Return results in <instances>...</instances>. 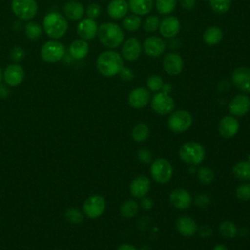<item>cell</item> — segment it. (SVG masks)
Masks as SVG:
<instances>
[{
    "label": "cell",
    "instance_id": "cell-1",
    "mask_svg": "<svg viewBox=\"0 0 250 250\" xmlns=\"http://www.w3.org/2000/svg\"><path fill=\"white\" fill-rule=\"evenodd\" d=\"M98 71L105 77L117 75L124 66L123 58L119 53L111 49L102 52L96 61Z\"/></svg>",
    "mask_w": 250,
    "mask_h": 250
},
{
    "label": "cell",
    "instance_id": "cell-2",
    "mask_svg": "<svg viewBox=\"0 0 250 250\" xmlns=\"http://www.w3.org/2000/svg\"><path fill=\"white\" fill-rule=\"evenodd\" d=\"M97 36L102 45L111 50L118 48L124 41L123 29L114 22L102 23L98 28Z\"/></svg>",
    "mask_w": 250,
    "mask_h": 250
},
{
    "label": "cell",
    "instance_id": "cell-3",
    "mask_svg": "<svg viewBox=\"0 0 250 250\" xmlns=\"http://www.w3.org/2000/svg\"><path fill=\"white\" fill-rule=\"evenodd\" d=\"M68 28L66 19L58 12L48 13L43 19V29L45 33L53 39L62 37Z\"/></svg>",
    "mask_w": 250,
    "mask_h": 250
},
{
    "label": "cell",
    "instance_id": "cell-4",
    "mask_svg": "<svg viewBox=\"0 0 250 250\" xmlns=\"http://www.w3.org/2000/svg\"><path fill=\"white\" fill-rule=\"evenodd\" d=\"M205 148L197 142H187L179 149V156L182 161L189 165H198L205 158Z\"/></svg>",
    "mask_w": 250,
    "mask_h": 250
},
{
    "label": "cell",
    "instance_id": "cell-5",
    "mask_svg": "<svg viewBox=\"0 0 250 250\" xmlns=\"http://www.w3.org/2000/svg\"><path fill=\"white\" fill-rule=\"evenodd\" d=\"M192 115L184 109L172 111L168 117V127L174 133H184L192 125Z\"/></svg>",
    "mask_w": 250,
    "mask_h": 250
},
{
    "label": "cell",
    "instance_id": "cell-6",
    "mask_svg": "<svg viewBox=\"0 0 250 250\" xmlns=\"http://www.w3.org/2000/svg\"><path fill=\"white\" fill-rule=\"evenodd\" d=\"M149 172L155 182L165 184L169 182L173 176V167L167 159L157 158L151 162Z\"/></svg>",
    "mask_w": 250,
    "mask_h": 250
},
{
    "label": "cell",
    "instance_id": "cell-7",
    "mask_svg": "<svg viewBox=\"0 0 250 250\" xmlns=\"http://www.w3.org/2000/svg\"><path fill=\"white\" fill-rule=\"evenodd\" d=\"M64 46L62 42L53 39V40H48L46 41L40 50V56L41 59L50 63L57 62L62 59L64 56Z\"/></svg>",
    "mask_w": 250,
    "mask_h": 250
},
{
    "label": "cell",
    "instance_id": "cell-8",
    "mask_svg": "<svg viewBox=\"0 0 250 250\" xmlns=\"http://www.w3.org/2000/svg\"><path fill=\"white\" fill-rule=\"evenodd\" d=\"M11 8L14 15L22 21L32 20L38 11L35 0H12Z\"/></svg>",
    "mask_w": 250,
    "mask_h": 250
},
{
    "label": "cell",
    "instance_id": "cell-9",
    "mask_svg": "<svg viewBox=\"0 0 250 250\" xmlns=\"http://www.w3.org/2000/svg\"><path fill=\"white\" fill-rule=\"evenodd\" d=\"M150 105L155 113L166 115L174 110L175 101L169 94L159 91L150 99Z\"/></svg>",
    "mask_w": 250,
    "mask_h": 250
},
{
    "label": "cell",
    "instance_id": "cell-10",
    "mask_svg": "<svg viewBox=\"0 0 250 250\" xmlns=\"http://www.w3.org/2000/svg\"><path fill=\"white\" fill-rule=\"evenodd\" d=\"M105 200L102 195L94 194L89 196L83 203L84 214L91 219L101 217L105 210Z\"/></svg>",
    "mask_w": 250,
    "mask_h": 250
},
{
    "label": "cell",
    "instance_id": "cell-11",
    "mask_svg": "<svg viewBox=\"0 0 250 250\" xmlns=\"http://www.w3.org/2000/svg\"><path fill=\"white\" fill-rule=\"evenodd\" d=\"M143 51V46L140 40L136 37H129L123 41L121 46V57L128 62L137 61Z\"/></svg>",
    "mask_w": 250,
    "mask_h": 250
},
{
    "label": "cell",
    "instance_id": "cell-12",
    "mask_svg": "<svg viewBox=\"0 0 250 250\" xmlns=\"http://www.w3.org/2000/svg\"><path fill=\"white\" fill-rule=\"evenodd\" d=\"M231 82L236 89L244 94H250V68L238 66L231 73Z\"/></svg>",
    "mask_w": 250,
    "mask_h": 250
},
{
    "label": "cell",
    "instance_id": "cell-13",
    "mask_svg": "<svg viewBox=\"0 0 250 250\" xmlns=\"http://www.w3.org/2000/svg\"><path fill=\"white\" fill-rule=\"evenodd\" d=\"M143 50L150 58H158L164 54L166 50L165 41L159 36H148L143 43Z\"/></svg>",
    "mask_w": 250,
    "mask_h": 250
},
{
    "label": "cell",
    "instance_id": "cell-14",
    "mask_svg": "<svg viewBox=\"0 0 250 250\" xmlns=\"http://www.w3.org/2000/svg\"><path fill=\"white\" fill-rule=\"evenodd\" d=\"M229 110L232 116L241 117L250 110V98L247 94H238L234 96L229 104Z\"/></svg>",
    "mask_w": 250,
    "mask_h": 250
},
{
    "label": "cell",
    "instance_id": "cell-15",
    "mask_svg": "<svg viewBox=\"0 0 250 250\" xmlns=\"http://www.w3.org/2000/svg\"><path fill=\"white\" fill-rule=\"evenodd\" d=\"M150 92L147 89L144 87H138L129 93L128 104L135 109H141L150 102Z\"/></svg>",
    "mask_w": 250,
    "mask_h": 250
},
{
    "label": "cell",
    "instance_id": "cell-16",
    "mask_svg": "<svg viewBox=\"0 0 250 250\" xmlns=\"http://www.w3.org/2000/svg\"><path fill=\"white\" fill-rule=\"evenodd\" d=\"M162 66L166 73L175 76L182 72L184 68V60L178 53H168L163 58Z\"/></svg>",
    "mask_w": 250,
    "mask_h": 250
},
{
    "label": "cell",
    "instance_id": "cell-17",
    "mask_svg": "<svg viewBox=\"0 0 250 250\" xmlns=\"http://www.w3.org/2000/svg\"><path fill=\"white\" fill-rule=\"evenodd\" d=\"M170 203L179 210H187L192 203V196L185 188L173 189L169 195Z\"/></svg>",
    "mask_w": 250,
    "mask_h": 250
},
{
    "label": "cell",
    "instance_id": "cell-18",
    "mask_svg": "<svg viewBox=\"0 0 250 250\" xmlns=\"http://www.w3.org/2000/svg\"><path fill=\"white\" fill-rule=\"evenodd\" d=\"M181 29V22L175 16H167L160 21L158 30L164 38H174Z\"/></svg>",
    "mask_w": 250,
    "mask_h": 250
},
{
    "label": "cell",
    "instance_id": "cell-19",
    "mask_svg": "<svg viewBox=\"0 0 250 250\" xmlns=\"http://www.w3.org/2000/svg\"><path fill=\"white\" fill-rule=\"evenodd\" d=\"M3 78L8 86H19L24 79V70L21 65L18 63H11L5 68Z\"/></svg>",
    "mask_w": 250,
    "mask_h": 250
},
{
    "label": "cell",
    "instance_id": "cell-20",
    "mask_svg": "<svg viewBox=\"0 0 250 250\" xmlns=\"http://www.w3.org/2000/svg\"><path fill=\"white\" fill-rule=\"evenodd\" d=\"M239 130V122L235 116L227 115L224 116L218 124V131L220 135L225 139H230L234 137Z\"/></svg>",
    "mask_w": 250,
    "mask_h": 250
},
{
    "label": "cell",
    "instance_id": "cell-21",
    "mask_svg": "<svg viewBox=\"0 0 250 250\" xmlns=\"http://www.w3.org/2000/svg\"><path fill=\"white\" fill-rule=\"evenodd\" d=\"M150 186H151L150 180L144 175H140L131 181L129 186V190L133 197L142 198L148 193L150 189Z\"/></svg>",
    "mask_w": 250,
    "mask_h": 250
},
{
    "label": "cell",
    "instance_id": "cell-22",
    "mask_svg": "<svg viewBox=\"0 0 250 250\" xmlns=\"http://www.w3.org/2000/svg\"><path fill=\"white\" fill-rule=\"evenodd\" d=\"M98 24L95 20L90 18L82 19L79 23L77 24V34L81 39H84L86 41L93 40L98 33Z\"/></svg>",
    "mask_w": 250,
    "mask_h": 250
},
{
    "label": "cell",
    "instance_id": "cell-23",
    "mask_svg": "<svg viewBox=\"0 0 250 250\" xmlns=\"http://www.w3.org/2000/svg\"><path fill=\"white\" fill-rule=\"evenodd\" d=\"M175 228L177 231L186 237L194 235L198 229L196 222L188 216H181L175 222Z\"/></svg>",
    "mask_w": 250,
    "mask_h": 250
},
{
    "label": "cell",
    "instance_id": "cell-24",
    "mask_svg": "<svg viewBox=\"0 0 250 250\" xmlns=\"http://www.w3.org/2000/svg\"><path fill=\"white\" fill-rule=\"evenodd\" d=\"M106 11L111 19L121 20L128 14V2L126 0H111L107 5Z\"/></svg>",
    "mask_w": 250,
    "mask_h": 250
},
{
    "label": "cell",
    "instance_id": "cell-25",
    "mask_svg": "<svg viewBox=\"0 0 250 250\" xmlns=\"http://www.w3.org/2000/svg\"><path fill=\"white\" fill-rule=\"evenodd\" d=\"M154 5V0H129V10L137 16L148 15Z\"/></svg>",
    "mask_w": 250,
    "mask_h": 250
},
{
    "label": "cell",
    "instance_id": "cell-26",
    "mask_svg": "<svg viewBox=\"0 0 250 250\" xmlns=\"http://www.w3.org/2000/svg\"><path fill=\"white\" fill-rule=\"evenodd\" d=\"M63 12L67 19L71 21L82 20L85 9L83 5L77 1H68L63 6Z\"/></svg>",
    "mask_w": 250,
    "mask_h": 250
},
{
    "label": "cell",
    "instance_id": "cell-27",
    "mask_svg": "<svg viewBox=\"0 0 250 250\" xmlns=\"http://www.w3.org/2000/svg\"><path fill=\"white\" fill-rule=\"evenodd\" d=\"M89 53V44L84 39H76L69 46V54L75 60L84 59Z\"/></svg>",
    "mask_w": 250,
    "mask_h": 250
},
{
    "label": "cell",
    "instance_id": "cell-28",
    "mask_svg": "<svg viewBox=\"0 0 250 250\" xmlns=\"http://www.w3.org/2000/svg\"><path fill=\"white\" fill-rule=\"evenodd\" d=\"M224 33L221 27L213 25L205 29L203 33V41L209 46H215L219 44L223 39Z\"/></svg>",
    "mask_w": 250,
    "mask_h": 250
},
{
    "label": "cell",
    "instance_id": "cell-29",
    "mask_svg": "<svg viewBox=\"0 0 250 250\" xmlns=\"http://www.w3.org/2000/svg\"><path fill=\"white\" fill-rule=\"evenodd\" d=\"M232 174L236 179L242 181L250 180V162L242 160L235 163L232 167Z\"/></svg>",
    "mask_w": 250,
    "mask_h": 250
},
{
    "label": "cell",
    "instance_id": "cell-30",
    "mask_svg": "<svg viewBox=\"0 0 250 250\" xmlns=\"http://www.w3.org/2000/svg\"><path fill=\"white\" fill-rule=\"evenodd\" d=\"M150 130L146 123H138L132 129V138L137 143H143L149 137Z\"/></svg>",
    "mask_w": 250,
    "mask_h": 250
},
{
    "label": "cell",
    "instance_id": "cell-31",
    "mask_svg": "<svg viewBox=\"0 0 250 250\" xmlns=\"http://www.w3.org/2000/svg\"><path fill=\"white\" fill-rule=\"evenodd\" d=\"M141 25L142 20L140 16H137L135 14L126 15L122 20V27L129 32H134L138 30L141 27Z\"/></svg>",
    "mask_w": 250,
    "mask_h": 250
},
{
    "label": "cell",
    "instance_id": "cell-32",
    "mask_svg": "<svg viewBox=\"0 0 250 250\" xmlns=\"http://www.w3.org/2000/svg\"><path fill=\"white\" fill-rule=\"evenodd\" d=\"M139 211V204L134 199L124 201L120 206V214L126 219L133 218Z\"/></svg>",
    "mask_w": 250,
    "mask_h": 250
},
{
    "label": "cell",
    "instance_id": "cell-33",
    "mask_svg": "<svg viewBox=\"0 0 250 250\" xmlns=\"http://www.w3.org/2000/svg\"><path fill=\"white\" fill-rule=\"evenodd\" d=\"M219 231L226 238H233L236 236L238 229L236 225L233 222L226 220L220 224Z\"/></svg>",
    "mask_w": 250,
    "mask_h": 250
},
{
    "label": "cell",
    "instance_id": "cell-34",
    "mask_svg": "<svg viewBox=\"0 0 250 250\" xmlns=\"http://www.w3.org/2000/svg\"><path fill=\"white\" fill-rule=\"evenodd\" d=\"M177 2L178 0H155L154 4L156 11L160 15H169L175 10Z\"/></svg>",
    "mask_w": 250,
    "mask_h": 250
},
{
    "label": "cell",
    "instance_id": "cell-35",
    "mask_svg": "<svg viewBox=\"0 0 250 250\" xmlns=\"http://www.w3.org/2000/svg\"><path fill=\"white\" fill-rule=\"evenodd\" d=\"M211 10L217 15L226 14L231 6V0H208Z\"/></svg>",
    "mask_w": 250,
    "mask_h": 250
},
{
    "label": "cell",
    "instance_id": "cell-36",
    "mask_svg": "<svg viewBox=\"0 0 250 250\" xmlns=\"http://www.w3.org/2000/svg\"><path fill=\"white\" fill-rule=\"evenodd\" d=\"M197 179L203 185L211 184L215 179L214 171L208 166H201L197 169Z\"/></svg>",
    "mask_w": 250,
    "mask_h": 250
},
{
    "label": "cell",
    "instance_id": "cell-37",
    "mask_svg": "<svg viewBox=\"0 0 250 250\" xmlns=\"http://www.w3.org/2000/svg\"><path fill=\"white\" fill-rule=\"evenodd\" d=\"M24 32L27 38L30 40H36L42 35V28L37 22L29 21L24 26Z\"/></svg>",
    "mask_w": 250,
    "mask_h": 250
},
{
    "label": "cell",
    "instance_id": "cell-38",
    "mask_svg": "<svg viewBox=\"0 0 250 250\" xmlns=\"http://www.w3.org/2000/svg\"><path fill=\"white\" fill-rule=\"evenodd\" d=\"M159 23H160V19L158 16H155V15L147 16L143 22V28L146 32L152 33L158 30Z\"/></svg>",
    "mask_w": 250,
    "mask_h": 250
},
{
    "label": "cell",
    "instance_id": "cell-39",
    "mask_svg": "<svg viewBox=\"0 0 250 250\" xmlns=\"http://www.w3.org/2000/svg\"><path fill=\"white\" fill-rule=\"evenodd\" d=\"M163 79L160 75L157 74H151L150 76H148L147 80H146V86L148 88L149 91L151 92H159L161 91L162 87H163Z\"/></svg>",
    "mask_w": 250,
    "mask_h": 250
},
{
    "label": "cell",
    "instance_id": "cell-40",
    "mask_svg": "<svg viewBox=\"0 0 250 250\" xmlns=\"http://www.w3.org/2000/svg\"><path fill=\"white\" fill-rule=\"evenodd\" d=\"M235 196L242 200H250V183H242L235 189Z\"/></svg>",
    "mask_w": 250,
    "mask_h": 250
},
{
    "label": "cell",
    "instance_id": "cell-41",
    "mask_svg": "<svg viewBox=\"0 0 250 250\" xmlns=\"http://www.w3.org/2000/svg\"><path fill=\"white\" fill-rule=\"evenodd\" d=\"M65 218L72 224H80L84 219L83 214L75 208H68L65 212Z\"/></svg>",
    "mask_w": 250,
    "mask_h": 250
},
{
    "label": "cell",
    "instance_id": "cell-42",
    "mask_svg": "<svg viewBox=\"0 0 250 250\" xmlns=\"http://www.w3.org/2000/svg\"><path fill=\"white\" fill-rule=\"evenodd\" d=\"M137 158H138V160H139L141 163L148 164V163H151V162H152L153 155H152V152H151L148 148H146V147H142V148H140V149L137 151Z\"/></svg>",
    "mask_w": 250,
    "mask_h": 250
},
{
    "label": "cell",
    "instance_id": "cell-43",
    "mask_svg": "<svg viewBox=\"0 0 250 250\" xmlns=\"http://www.w3.org/2000/svg\"><path fill=\"white\" fill-rule=\"evenodd\" d=\"M101 13H102V7L98 3H91L90 5H88V7L86 9V14H87L88 18L93 19V20L99 18Z\"/></svg>",
    "mask_w": 250,
    "mask_h": 250
},
{
    "label": "cell",
    "instance_id": "cell-44",
    "mask_svg": "<svg viewBox=\"0 0 250 250\" xmlns=\"http://www.w3.org/2000/svg\"><path fill=\"white\" fill-rule=\"evenodd\" d=\"M25 56V52L24 50L21 47V46H15L11 52H10V57H11V60L17 63V62H20L23 60Z\"/></svg>",
    "mask_w": 250,
    "mask_h": 250
},
{
    "label": "cell",
    "instance_id": "cell-45",
    "mask_svg": "<svg viewBox=\"0 0 250 250\" xmlns=\"http://www.w3.org/2000/svg\"><path fill=\"white\" fill-rule=\"evenodd\" d=\"M118 74H119L120 78L123 81H126V82L132 81L135 77V73H134L133 69L131 67H128V66H123Z\"/></svg>",
    "mask_w": 250,
    "mask_h": 250
},
{
    "label": "cell",
    "instance_id": "cell-46",
    "mask_svg": "<svg viewBox=\"0 0 250 250\" xmlns=\"http://www.w3.org/2000/svg\"><path fill=\"white\" fill-rule=\"evenodd\" d=\"M194 202L197 206L201 207V208H205L207 207L210 202H211V199L210 197L207 195V194H204V193H201V194H198L195 199H194Z\"/></svg>",
    "mask_w": 250,
    "mask_h": 250
},
{
    "label": "cell",
    "instance_id": "cell-47",
    "mask_svg": "<svg viewBox=\"0 0 250 250\" xmlns=\"http://www.w3.org/2000/svg\"><path fill=\"white\" fill-rule=\"evenodd\" d=\"M140 206L143 210L145 211H148L150 210L152 207H153V201L151 198L149 197H142L141 199V203H140Z\"/></svg>",
    "mask_w": 250,
    "mask_h": 250
},
{
    "label": "cell",
    "instance_id": "cell-48",
    "mask_svg": "<svg viewBox=\"0 0 250 250\" xmlns=\"http://www.w3.org/2000/svg\"><path fill=\"white\" fill-rule=\"evenodd\" d=\"M180 3V6L187 11L192 10L196 4V0H178Z\"/></svg>",
    "mask_w": 250,
    "mask_h": 250
},
{
    "label": "cell",
    "instance_id": "cell-49",
    "mask_svg": "<svg viewBox=\"0 0 250 250\" xmlns=\"http://www.w3.org/2000/svg\"><path fill=\"white\" fill-rule=\"evenodd\" d=\"M197 230H198L200 236H201V237H204V238L209 237V236L212 234V229H211L209 226H207V225L201 226V227L199 228V229H197Z\"/></svg>",
    "mask_w": 250,
    "mask_h": 250
},
{
    "label": "cell",
    "instance_id": "cell-50",
    "mask_svg": "<svg viewBox=\"0 0 250 250\" xmlns=\"http://www.w3.org/2000/svg\"><path fill=\"white\" fill-rule=\"evenodd\" d=\"M116 250H138L134 245L129 243H122L120 244Z\"/></svg>",
    "mask_w": 250,
    "mask_h": 250
},
{
    "label": "cell",
    "instance_id": "cell-51",
    "mask_svg": "<svg viewBox=\"0 0 250 250\" xmlns=\"http://www.w3.org/2000/svg\"><path fill=\"white\" fill-rule=\"evenodd\" d=\"M9 96V90L6 85L0 83V98H7Z\"/></svg>",
    "mask_w": 250,
    "mask_h": 250
},
{
    "label": "cell",
    "instance_id": "cell-52",
    "mask_svg": "<svg viewBox=\"0 0 250 250\" xmlns=\"http://www.w3.org/2000/svg\"><path fill=\"white\" fill-rule=\"evenodd\" d=\"M172 91V86L171 84H163V87L161 89V92L163 93H166V94H170V92Z\"/></svg>",
    "mask_w": 250,
    "mask_h": 250
},
{
    "label": "cell",
    "instance_id": "cell-53",
    "mask_svg": "<svg viewBox=\"0 0 250 250\" xmlns=\"http://www.w3.org/2000/svg\"><path fill=\"white\" fill-rule=\"evenodd\" d=\"M212 250H229V249L227 248V246H226L225 244L218 243V244H216V245L213 247Z\"/></svg>",
    "mask_w": 250,
    "mask_h": 250
},
{
    "label": "cell",
    "instance_id": "cell-54",
    "mask_svg": "<svg viewBox=\"0 0 250 250\" xmlns=\"http://www.w3.org/2000/svg\"><path fill=\"white\" fill-rule=\"evenodd\" d=\"M1 80H2V70H1V67H0V83H1Z\"/></svg>",
    "mask_w": 250,
    "mask_h": 250
},
{
    "label": "cell",
    "instance_id": "cell-55",
    "mask_svg": "<svg viewBox=\"0 0 250 250\" xmlns=\"http://www.w3.org/2000/svg\"><path fill=\"white\" fill-rule=\"evenodd\" d=\"M247 161H249V162H250V154L248 155V160H247Z\"/></svg>",
    "mask_w": 250,
    "mask_h": 250
},
{
    "label": "cell",
    "instance_id": "cell-56",
    "mask_svg": "<svg viewBox=\"0 0 250 250\" xmlns=\"http://www.w3.org/2000/svg\"><path fill=\"white\" fill-rule=\"evenodd\" d=\"M203 1H208V0H203Z\"/></svg>",
    "mask_w": 250,
    "mask_h": 250
}]
</instances>
